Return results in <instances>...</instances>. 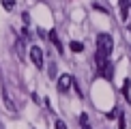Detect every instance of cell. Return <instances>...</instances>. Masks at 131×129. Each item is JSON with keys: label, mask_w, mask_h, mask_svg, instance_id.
Here are the masks:
<instances>
[{"label": "cell", "mask_w": 131, "mask_h": 129, "mask_svg": "<svg viewBox=\"0 0 131 129\" xmlns=\"http://www.w3.org/2000/svg\"><path fill=\"white\" fill-rule=\"evenodd\" d=\"M71 50H73L75 54L84 52V43H80V41H71Z\"/></svg>", "instance_id": "obj_8"}, {"label": "cell", "mask_w": 131, "mask_h": 129, "mask_svg": "<svg viewBox=\"0 0 131 129\" xmlns=\"http://www.w3.org/2000/svg\"><path fill=\"white\" fill-rule=\"evenodd\" d=\"M118 7H121V19L125 22V19L129 17V11H131V0H121Z\"/></svg>", "instance_id": "obj_4"}, {"label": "cell", "mask_w": 131, "mask_h": 129, "mask_svg": "<svg viewBox=\"0 0 131 129\" xmlns=\"http://www.w3.org/2000/svg\"><path fill=\"white\" fill-rule=\"evenodd\" d=\"M118 129H125V116H118Z\"/></svg>", "instance_id": "obj_13"}, {"label": "cell", "mask_w": 131, "mask_h": 129, "mask_svg": "<svg viewBox=\"0 0 131 129\" xmlns=\"http://www.w3.org/2000/svg\"><path fill=\"white\" fill-rule=\"evenodd\" d=\"M107 116H110V118H116V116H118V110H112V112H107Z\"/></svg>", "instance_id": "obj_15"}, {"label": "cell", "mask_w": 131, "mask_h": 129, "mask_svg": "<svg viewBox=\"0 0 131 129\" xmlns=\"http://www.w3.org/2000/svg\"><path fill=\"white\" fill-rule=\"evenodd\" d=\"M56 80H58V90H60V93H67L71 88V84H73V78H71L69 73H62L60 78H56Z\"/></svg>", "instance_id": "obj_3"}, {"label": "cell", "mask_w": 131, "mask_h": 129, "mask_svg": "<svg viewBox=\"0 0 131 129\" xmlns=\"http://www.w3.org/2000/svg\"><path fill=\"white\" fill-rule=\"evenodd\" d=\"M24 47H26L24 37H17V41H15V50H17V54H19V56H24Z\"/></svg>", "instance_id": "obj_7"}, {"label": "cell", "mask_w": 131, "mask_h": 129, "mask_svg": "<svg viewBox=\"0 0 131 129\" xmlns=\"http://www.w3.org/2000/svg\"><path fill=\"white\" fill-rule=\"evenodd\" d=\"M56 129H67V125H64V121H60V118H58V121H56Z\"/></svg>", "instance_id": "obj_12"}, {"label": "cell", "mask_w": 131, "mask_h": 129, "mask_svg": "<svg viewBox=\"0 0 131 129\" xmlns=\"http://www.w3.org/2000/svg\"><path fill=\"white\" fill-rule=\"evenodd\" d=\"M2 101H4V105L9 107V112H15V103L11 101V95H9L7 86H2Z\"/></svg>", "instance_id": "obj_5"}, {"label": "cell", "mask_w": 131, "mask_h": 129, "mask_svg": "<svg viewBox=\"0 0 131 129\" xmlns=\"http://www.w3.org/2000/svg\"><path fill=\"white\" fill-rule=\"evenodd\" d=\"M47 37H50V41L54 43V45H56V50L58 52H64V47H62V43H60V39H58V35H56V30H50V35H47Z\"/></svg>", "instance_id": "obj_6"}, {"label": "cell", "mask_w": 131, "mask_h": 129, "mask_svg": "<svg viewBox=\"0 0 131 129\" xmlns=\"http://www.w3.org/2000/svg\"><path fill=\"white\" fill-rule=\"evenodd\" d=\"M112 47H114L112 35L101 32V35L97 37V54H101V56H110V54H112Z\"/></svg>", "instance_id": "obj_1"}, {"label": "cell", "mask_w": 131, "mask_h": 129, "mask_svg": "<svg viewBox=\"0 0 131 129\" xmlns=\"http://www.w3.org/2000/svg\"><path fill=\"white\" fill-rule=\"evenodd\" d=\"M129 88H131V82L129 80H125V84H123V95H125V99H131V95H129Z\"/></svg>", "instance_id": "obj_9"}, {"label": "cell", "mask_w": 131, "mask_h": 129, "mask_svg": "<svg viewBox=\"0 0 131 129\" xmlns=\"http://www.w3.org/2000/svg\"><path fill=\"white\" fill-rule=\"evenodd\" d=\"M30 60L37 69H43V50L39 45H32L30 47Z\"/></svg>", "instance_id": "obj_2"}, {"label": "cell", "mask_w": 131, "mask_h": 129, "mask_svg": "<svg viewBox=\"0 0 131 129\" xmlns=\"http://www.w3.org/2000/svg\"><path fill=\"white\" fill-rule=\"evenodd\" d=\"M82 129H90V127H88V125H82Z\"/></svg>", "instance_id": "obj_16"}, {"label": "cell", "mask_w": 131, "mask_h": 129, "mask_svg": "<svg viewBox=\"0 0 131 129\" xmlns=\"http://www.w3.org/2000/svg\"><path fill=\"white\" fill-rule=\"evenodd\" d=\"M50 78H56V62H50Z\"/></svg>", "instance_id": "obj_11"}, {"label": "cell", "mask_w": 131, "mask_h": 129, "mask_svg": "<svg viewBox=\"0 0 131 129\" xmlns=\"http://www.w3.org/2000/svg\"><path fill=\"white\" fill-rule=\"evenodd\" d=\"M0 129H4V127H2V125H0Z\"/></svg>", "instance_id": "obj_17"}, {"label": "cell", "mask_w": 131, "mask_h": 129, "mask_svg": "<svg viewBox=\"0 0 131 129\" xmlns=\"http://www.w3.org/2000/svg\"><path fill=\"white\" fill-rule=\"evenodd\" d=\"M80 123H82V125H88V116L82 114V116H80Z\"/></svg>", "instance_id": "obj_14"}, {"label": "cell", "mask_w": 131, "mask_h": 129, "mask_svg": "<svg viewBox=\"0 0 131 129\" xmlns=\"http://www.w3.org/2000/svg\"><path fill=\"white\" fill-rule=\"evenodd\" d=\"M2 7L7 11H13L15 9V0H2Z\"/></svg>", "instance_id": "obj_10"}]
</instances>
